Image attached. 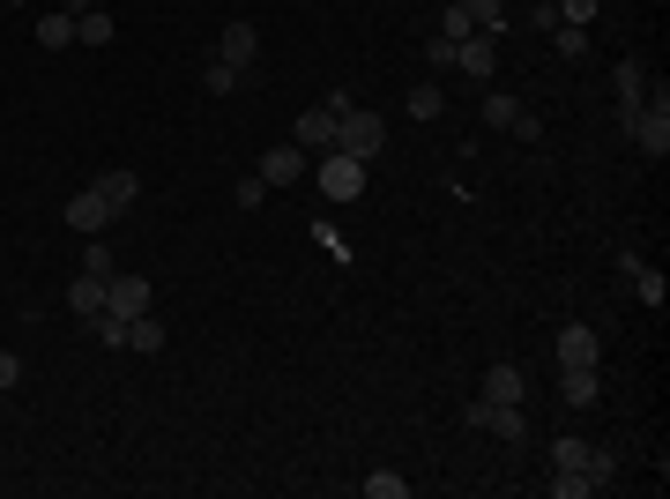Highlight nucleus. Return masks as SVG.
<instances>
[{
    "label": "nucleus",
    "mask_w": 670,
    "mask_h": 499,
    "mask_svg": "<svg viewBox=\"0 0 670 499\" xmlns=\"http://www.w3.org/2000/svg\"><path fill=\"white\" fill-rule=\"evenodd\" d=\"M335 150H343V157H358V165H373L380 150H387V120H380V112H366V105H350V112H343V127H335Z\"/></svg>",
    "instance_id": "obj_1"
},
{
    "label": "nucleus",
    "mask_w": 670,
    "mask_h": 499,
    "mask_svg": "<svg viewBox=\"0 0 670 499\" xmlns=\"http://www.w3.org/2000/svg\"><path fill=\"white\" fill-rule=\"evenodd\" d=\"M626 127H633V142H641V157H656V165L670 157V97H663V90H656Z\"/></svg>",
    "instance_id": "obj_2"
},
{
    "label": "nucleus",
    "mask_w": 670,
    "mask_h": 499,
    "mask_svg": "<svg viewBox=\"0 0 670 499\" xmlns=\"http://www.w3.org/2000/svg\"><path fill=\"white\" fill-rule=\"evenodd\" d=\"M105 313H120V321H134V313H157V284L149 276H134V269H112V284H105Z\"/></svg>",
    "instance_id": "obj_3"
},
{
    "label": "nucleus",
    "mask_w": 670,
    "mask_h": 499,
    "mask_svg": "<svg viewBox=\"0 0 670 499\" xmlns=\"http://www.w3.org/2000/svg\"><path fill=\"white\" fill-rule=\"evenodd\" d=\"M313 179H321V194H328V202H358V194H366V165H358V157H343V150H328V157L313 165Z\"/></svg>",
    "instance_id": "obj_4"
},
{
    "label": "nucleus",
    "mask_w": 670,
    "mask_h": 499,
    "mask_svg": "<svg viewBox=\"0 0 670 499\" xmlns=\"http://www.w3.org/2000/svg\"><path fill=\"white\" fill-rule=\"evenodd\" d=\"M60 216H68V231H75V239H105V231H112V202H105L97 187L68 194V209H60Z\"/></svg>",
    "instance_id": "obj_5"
},
{
    "label": "nucleus",
    "mask_w": 670,
    "mask_h": 499,
    "mask_svg": "<svg viewBox=\"0 0 670 499\" xmlns=\"http://www.w3.org/2000/svg\"><path fill=\"white\" fill-rule=\"evenodd\" d=\"M455 75H469V83H484V90H492V75H500V38L469 31V38L455 45Z\"/></svg>",
    "instance_id": "obj_6"
},
{
    "label": "nucleus",
    "mask_w": 670,
    "mask_h": 499,
    "mask_svg": "<svg viewBox=\"0 0 670 499\" xmlns=\"http://www.w3.org/2000/svg\"><path fill=\"white\" fill-rule=\"evenodd\" d=\"M469 425L477 432H492V440H529V417H522V403H469Z\"/></svg>",
    "instance_id": "obj_7"
},
{
    "label": "nucleus",
    "mask_w": 670,
    "mask_h": 499,
    "mask_svg": "<svg viewBox=\"0 0 670 499\" xmlns=\"http://www.w3.org/2000/svg\"><path fill=\"white\" fill-rule=\"evenodd\" d=\"M253 171H261V187H298V179H313V157H306L298 142H276Z\"/></svg>",
    "instance_id": "obj_8"
},
{
    "label": "nucleus",
    "mask_w": 670,
    "mask_h": 499,
    "mask_svg": "<svg viewBox=\"0 0 670 499\" xmlns=\"http://www.w3.org/2000/svg\"><path fill=\"white\" fill-rule=\"evenodd\" d=\"M335 127H343V120H335L328 105H313V112H298V134H291V142L306 150V157H328V150H335Z\"/></svg>",
    "instance_id": "obj_9"
},
{
    "label": "nucleus",
    "mask_w": 670,
    "mask_h": 499,
    "mask_svg": "<svg viewBox=\"0 0 670 499\" xmlns=\"http://www.w3.org/2000/svg\"><path fill=\"white\" fill-rule=\"evenodd\" d=\"M603 358V335L588 329V321H566L559 329V366H596Z\"/></svg>",
    "instance_id": "obj_10"
},
{
    "label": "nucleus",
    "mask_w": 670,
    "mask_h": 499,
    "mask_svg": "<svg viewBox=\"0 0 670 499\" xmlns=\"http://www.w3.org/2000/svg\"><path fill=\"white\" fill-rule=\"evenodd\" d=\"M611 90H619V120H633V112L648 105V68H641V60H619V68H611Z\"/></svg>",
    "instance_id": "obj_11"
},
{
    "label": "nucleus",
    "mask_w": 670,
    "mask_h": 499,
    "mask_svg": "<svg viewBox=\"0 0 670 499\" xmlns=\"http://www.w3.org/2000/svg\"><path fill=\"white\" fill-rule=\"evenodd\" d=\"M551 477H588V440L582 432H559L551 440ZM596 485V477H588Z\"/></svg>",
    "instance_id": "obj_12"
},
{
    "label": "nucleus",
    "mask_w": 670,
    "mask_h": 499,
    "mask_svg": "<svg viewBox=\"0 0 670 499\" xmlns=\"http://www.w3.org/2000/svg\"><path fill=\"white\" fill-rule=\"evenodd\" d=\"M253 52H261V31H253L247 15H239V23H224V38H216V60H231V68H247Z\"/></svg>",
    "instance_id": "obj_13"
},
{
    "label": "nucleus",
    "mask_w": 670,
    "mask_h": 499,
    "mask_svg": "<svg viewBox=\"0 0 670 499\" xmlns=\"http://www.w3.org/2000/svg\"><path fill=\"white\" fill-rule=\"evenodd\" d=\"M559 395H566V411H588V403H603V373L596 366H566Z\"/></svg>",
    "instance_id": "obj_14"
},
{
    "label": "nucleus",
    "mask_w": 670,
    "mask_h": 499,
    "mask_svg": "<svg viewBox=\"0 0 670 499\" xmlns=\"http://www.w3.org/2000/svg\"><path fill=\"white\" fill-rule=\"evenodd\" d=\"M89 187L112 202V216H127V209L142 202V179H134V171H105V179H89Z\"/></svg>",
    "instance_id": "obj_15"
},
{
    "label": "nucleus",
    "mask_w": 670,
    "mask_h": 499,
    "mask_svg": "<svg viewBox=\"0 0 670 499\" xmlns=\"http://www.w3.org/2000/svg\"><path fill=\"white\" fill-rule=\"evenodd\" d=\"M522 388H529V380H522V366H484V403H522Z\"/></svg>",
    "instance_id": "obj_16"
},
{
    "label": "nucleus",
    "mask_w": 670,
    "mask_h": 499,
    "mask_svg": "<svg viewBox=\"0 0 670 499\" xmlns=\"http://www.w3.org/2000/svg\"><path fill=\"white\" fill-rule=\"evenodd\" d=\"M127 351H134V358H157V351H165V321H157V313H134V321H127Z\"/></svg>",
    "instance_id": "obj_17"
},
{
    "label": "nucleus",
    "mask_w": 670,
    "mask_h": 499,
    "mask_svg": "<svg viewBox=\"0 0 670 499\" xmlns=\"http://www.w3.org/2000/svg\"><path fill=\"white\" fill-rule=\"evenodd\" d=\"M626 284H633V298H641V306H648V313H663V298H670V284H663V269H648V261H641V269H633Z\"/></svg>",
    "instance_id": "obj_18"
},
{
    "label": "nucleus",
    "mask_w": 670,
    "mask_h": 499,
    "mask_svg": "<svg viewBox=\"0 0 670 499\" xmlns=\"http://www.w3.org/2000/svg\"><path fill=\"white\" fill-rule=\"evenodd\" d=\"M477 120H484V127H514V120H522V97H514V90H484Z\"/></svg>",
    "instance_id": "obj_19"
},
{
    "label": "nucleus",
    "mask_w": 670,
    "mask_h": 499,
    "mask_svg": "<svg viewBox=\"0 0 670 499\" xmlns=\"http://www.w3.org/2000/svg\"><path fill=\"white\" fill-rule=\"evenodd\" d=\"M68 313H105V276H75V284H68Z\"/></svg>",
    "instance_id": "obj_20"
},
{
    "label": "nucleus",
    "mask_w": 670,
    "mask_h": 499,
    "mask_svg": "<svg viewBox=\"0 0 670 499\" xmlns=\"http://www.w3.org/2000/svg\"><path fill=\"white\" fill-rule=\"evenodd\" d=\"M38 45H45V52H68V45H75V15H60V8H52V15L38 23Z\"/></svg>",
    "instance_id": "obj_21"
},
{
    "label": "nucleus",
    "mask_w": 670,
    "mask_h": 499,
    "mask_svg": "<svg viewBox=\"0 0 670 499\" xmlns=\"http://www.w3.org/2000/svg\"><path fill=\"white\" fill-rule=\"evenodd\" d=\"M447 112V90L440 83H410V120H440Z\"/></svg>",
    "instance_id": "obj_22"
},
{
    "label": "nucleus",
    "mask_w": 670,
    "mask_h": 499,
    "mask_svg": "<svg viewBox=\"0 0 670 499\" xmlns=\"http://www.w3.org/2000/svg\"><path fill=\"white\" fill-rule=\"evenodd\" d=\"M462 8H469V23H477L484 38H500V31H506V0H462Z\"/></svg>",
    "instance_id": "obj_23"
},
{
    "label": "nucleus",
    "mask_w": 670,
    "mask_h": 499,
    "mask_svg": "<svg viewBox=\"0 0 670 499\" xmlns=\"http://www.w3.org/2000/svg\"><path fill=\"white\" fill-rule=\"evenodd\" d=\"M75 45H112V15H105V8L75 15Z\"/></svg>",
    "instance_id": "obj_24"
},
{
    "label": "nucleus",
    "mask_w": 670,
    "mask_h": 499,
    "mask_svg": "<svg viewBox=\"0 0 670 499\" xmlns=\"http://www.w3.org/2000/svg\"><path fill=\"white\" fill-rule=\"evenodd\" d=\"M89 335H97L105 351H127V321L120 313H89Z\"/></svg>",
    "instance_id": "obj_25"
},
{
    "label": "nucleus",
    "mask_w": 670,
    "mask_h": 499,
    "mask_svg": "<svg viewBox=\"0 0 670 499\" xmlns=\"http://www.w3.org/2000/svg\"><path fill=\"white\" fill-rule=\"evenodd\" d=\"M239 75H247V68H231V60H210L202 90H210V97H231V90H239Z\"/></svg>",
    "instance_id": "obj_26"
},
{
    "label": "nucleus",
    "mask_w": 670,
    "mask_h": 499,
    "mask_svg": "<svg viewBox=\"0 0 670 499\" xmlns=\"http://www.w3.org/2000/svg\"><path fill=\"white\" fill-rule=\"evenodd\" d=\"M551 45H559V60H582V52H588V31H582V23H559V31H551Z\"/></svg>",
    "instance_id": "obj_27"
},
{
    "label": "nucleus",
    "mask_w": 670,
    "mask_h": 499,
    "mask_svg": "<svg viewBox=\"0 0 670 499\" xmlns=\"http://www.w3.org/2000/svg\"><path fill=\"white\" fill-rule=\"evenodd\" d=\"M83 276H105V284H112V247H105V239L83 247Z\"/></svg>",
    "instance_id": "obj_28"
},
{
    "label": "nucleus",
    "mask_w": 670,
    "mask_h": 499,
    "mask_svg": "<svg viewBox=\"0 0 670 499\" xmlns=\"http://www.w3.org/2000/svg\"><path fill=\"white\" fill-rule=\"evenodd\" d=\"M366 492H373V499H403V492H410V477H395V470H373V477H366Z\"/></svg>",
    "instance_id": "obj_29"
},
{
    "label": "nucleus",
    "mask_w": 670,
    "mask_h": 499,
    "mask_svg": "<svg viewBox=\"0 0 670 499\" xmlns=\"http://www.w3.org/2000/svg\"><path fill=\"white\" fill-rule=\"evenodd\" d=\"M424 68H440V75H455V45H447V38H424Z\"/></svg>",
    "instance_id": "obj_30"
},
{
    "label": "nucleus",
    "mask_w": 670,
    "mask_h": 499,
    "mask_svg": "<svg viewBox=\"0 0 670 499\" xmlns=\"http://www.w3.org/2000/svg\"><path fill=\"white\" fill-rule=\"evenodd\" d=\"M551 8H559V23H582V31L596 23V0H551Z\"/></svg>",
    "instance_id": "obj_31"
},
{
    "label": "nucleus",
    "mask_w": 670,
    "mask_h": 499,
    "mask_svg": "<svg viewBox=\"0 0 670 499\" xmlns=\"http://www.w3.org/2000/svg\"><path fill=\"white\" fill-rule=\"evenodd\" d=\"M231 194H239V209H261V202H268V187H261V171H247V179H239Z\"/></svg>",
    "instance_id": "obj_32"
},
{
    "label": "nucleus",
    "mask_w": 670,
    "mask_h": 499,
    "mask_svg": "<svg viewBox=\"0 0 670 499\" xmlns=\"http://www.w3.org/2000/svg\"><path fill=\"white\" fill-rule=\"evenodd\" d=\"M529 31H537V38H551V31H559V8H551V0H537V8H529Z\"/></svg>",
    "instance_id": "obj_33"
},
{
    "label": "nucleus",
    "mask_w": 670,
    "mask_h": 499,
    "mask_svg": "<svg viewBox=\"0 0 670 499\" xmlns=\"http://www.w3.org/2000/svg\"><path fill=\"white\" fill-rule=\"evenodd\" d=\"M611 470H619V455H611V448H588V477H596V485H603Z\"/></svg>",
    "instance_id": "obj_34"
},
{
    "label": "nucleus",
    "mask_w": 670,
    "mask_h": 499,
    "mask_svg": "<svg viewBox=\"0 0 670 499\" xmlns=\"http://www.w3.org/2000/svg\"><path fill=\"white\" fill-rule=\"evenodd\" d=\"M551 492H559V499H588L596 485H588V477H551Z\"/></svg>",
    "instance_id": "obj_35"
},
{
    "label": "nucleus",
    "mask_w": 670,
    "mask_h": 499,
    "mask_svg": "<svg viewBox=\"0 0 670 499\" xmlns=\"http://www.w3.org/2000/svg\"><path fill=\"white\" fill-rule=\"evenodd\" d=\"M15 380H23V358H15V351H0V395H8Z\"/></svg>",
    "instance_id": "obj_36"
},
{
    "label": "nucleus",
    "mask_w": 670,
    "mask_h": 499,
    "mask_svg": "<svg viewBox=\"0 0 670 499\" xmlns=\"http://www.w3.org/2000/svg\"><path fill=\"white\" fill-rule=\"evenodd\" d=\"M89 8H97V0H60V15H89Z\"/></svg>",
    "instance_id": "obj_37"
},
{
    "label": "nucleus",
    "mask_w": 670,
    "mask_h": 499,
    "mask_svg": "<svg viewBox=\"0 0 670 499\" xmlns=\"http://www.w3.org/2000/svg\"><path fill=\"white\" fill-rule=\"evenodd\" d=\"M0 8H23V0H0Z\"/></svg>",
    "instance_id": "obj_38"
},
{
    "label": "nucleus",
    "mask_w": 670,
    "mask_h": 499,
    "mask_svg": "<svg viewBox=\"0 0 670 499\" xmlns=\"http://www.w3.org/2000/svg\"><path fill=\"white\" fill-rule=\"evenodd\" d=\"M440 8H447V0H440Z\"/></svg>",
    "instance_id": "obj_39"
}]
</instances>
